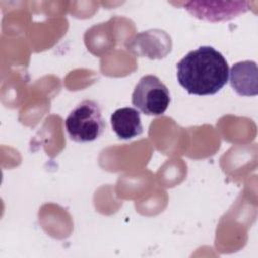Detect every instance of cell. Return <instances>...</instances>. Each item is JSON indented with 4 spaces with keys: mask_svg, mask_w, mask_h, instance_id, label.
<instances>
[{
    "mask_svg": "<svg viewBox=\"0 0 258 258\" xmlns=\"http://www.w3.org/2000/svg\"><path fill=\"white\" fill-rule=\"evenodd\" d=\"M176 70L179 85L191 95H214L229 79L226 58L212 46H200L189 51L178 61Z\"/></svg>",
    "mask_w": 258,
    "mask_h": 258,
    "instance_id": "obj_1",
    "label": "cell"
},
{
    "mask_svg": "<svg viewBox=\"0 0 258 258\" xmlns=\"http://www.w3.org/2000/svg\"><path fill=\"white\" fill-rule=\"evenodd\" d=\"M64 125L71 139L82 143L96 140L106 128L99 103L89 99L83 100L70 112Z\"/></svg>",
    "mask_w": 258,
    "mask_h": 258,
    "instance_id": "obj_2",
    "label": "cell"
},
{
    "mask_svg": "<svg viewBox=\"0 0 258 258\" xmlns=\"http://www.w3.org/2000/svg\"><path fill=\"white\" fill-rule=\"evenodd\" d=\"M131 101L132 105L143 114L159 116L167 110L170 94L158 77L146 75L136 84Z\"/></svg>",
    "mask_w": 258,
    "mask_h": 258,
    "instance_id": "obj_3",
    "label": "cell"
},
{
    "mask_svg": "<svg viewBox=\"0 0 258 258\" xmlns=\"http://www.w3.org/2000/svg\"><path fill=\"white\" fill-rule=\"evenodd\" d=\"M127 48L136 55L162 58L171 50V38L163 30L150 29L135 35L127 43Z\"/></svg>",
    "mask_w": 258,
    "mask_h": 258,
    "instance_id": "obj_4",
    "label": "cell"
},
{
    "mask_svg": "<svg viewBox=\"0 0 258 258\" xmlns=\"http://www.w3.org/2000/svg\"><path fill=\"white\" fill-rule=\"evenodd\" d=\"M248 2L197 1L185 4V9L195 17L211 22L232 19L248 10Z\"/></svg>",
    "mask_w": 258,
    "mask_h": 258,
    "instance_id": "obj_5",
    "label": "cell"
},
{
    "mask_svg": "<svg viewBox=\"0 0 258 258\" xmlns=\"http://www.w3.org/2000/svg\"><path fill=\"white\" fill-rule=\"evenodd\" d=\"M230 84L240 96H256L258 93V69L253 60L236 62L229 71Z\"/></svg>",
    "mask_w": 258,
    "mask_h": 258,
    "instance_id": "obj_6",
    "label": "cell"
},
{
    "mask_svg": "<svg viewBox=\"0 0 258 258\" xmlns=\"http://www.w3.org/2000/svg\"><path fill=\"white\" fill-rule=\"evenodd\" d=\"M113 131L120 139L128 140L143 132L140 113L131 107L117 109L110 118Z\"/></svg>",
    "mask_w": 258,
    "mask_h": 258,
    "instance_id": "obj_7",
    "label": "cell"
}]
</instances>
